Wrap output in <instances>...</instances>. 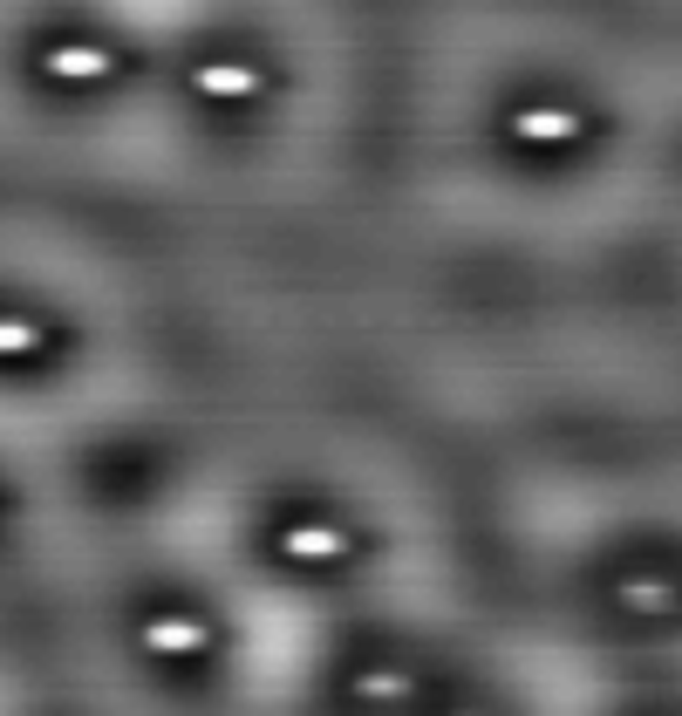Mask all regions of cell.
Here are the masks:
<instances>
[{"label":"cell","mask_w":682,"mask_h":716,"mask_svg":"<svg viewBox=\"0 0 682 716\" xmlns=\"http://www.w3.org/2000/svg\"><path fill=\"white\" fill-rule=\"evenodd\" d=\"M28 341V328H0V348H21Z\"/></svg>","instance_id":"cell-2"},{"label":"cell","mask_w":682,"mask_h":716,"mask_svg":"<svg viewBox=\"0 0 682 716\" xmlns=\"http://www.w3.org/2000/svg\"><path fill=\"white\" fill-rule=\"evenodd\" d=\"M198 628H191V621H151V648L157 655H191V648H198Z\"/></svg>","instance_id":"cell-1"}]
</instances>
